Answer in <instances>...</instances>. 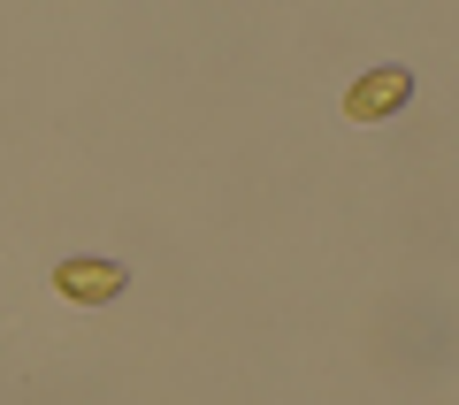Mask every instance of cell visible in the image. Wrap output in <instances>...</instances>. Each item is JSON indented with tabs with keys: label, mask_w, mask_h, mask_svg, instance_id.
Masks as SVG:
<instances>
[{
	"label": "cell",
	"mask_w": 459,
	"mask_h": 405,
	"mask_svg": "<svg viewBox=\"0 0 459 405\" xmlns=\"http://www.w3.org/2000/svg\"><path fill=\"white\" fill-rule=\"evenodd\" d=\"M62 291L69 298H115L123 291V268H108V260H100V268L92 260H62Z\"/></svg>",
	"instance_id": "obj_1"
},
{
	"label": "cell",
	"mask_w": 459,
	"mask_h": 405,
	"mask_svg": "<svg viewBox=\"0 0 459 405\" xmlns=\"http://www.w3.org/2000/svg\"><path fill=\"white\" fill-rule=\"evenodd\" d=\"M391 99H406V77H398V69H383V77H368L360 92H352V123H368V115L391 108Z\"/></svg>",
	"instance_id": "obj_2"
}]
</instances>
